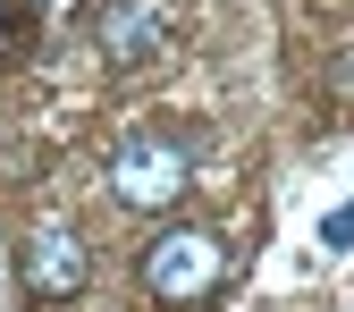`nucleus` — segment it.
Masks as SVG:
<instances>
[{
	"label": "nucleus",
	"instance_id": "f257e3e1",
	"mask_svg": "<svg viewBox=\"0 0 354 312\" xmlns=\"http://www.w3.org/2000/svg\"><path fill=\"white\" fill-rule=\"evenodd\" d=\"M136 270H144V295L152 304L194 312V304L219 295V279H228V237H219V228H160Z\"/></svg>",
	"mask_w": 354,
	"mask_h": 312
},
{
	"label": "nucleus",
	"instance_id": "f03ea898",
	"mask_svg": "<svg viewBox=\"0 0 354 312\" xmlns=\"http://www.w3.org/2000/svg\"><path fill=\"white\" fill-rule=\"evenodd\" d=\"M186 186H194V144L169 136V127H144L110 152V194L127 211H177Z\"/></svg>",
	"mask_w": 354,
	"mask_h": 312
},
{
	"label": "nucleus",
	"instance_id": "7ed1b4c3",
	"mask_svg": "<svg viewBox=\"0 0 354 312\" xmlns=\"http://www.w3.org/2000/svg\"><path fill=\"white\" fill-rule=\"evenodd\" d=\"M84 279H93V245H84L68 219H51V228H34L17 245V287L34 304H68V295H84Z\"/></svg>",
	"mask_w": 354,
	"mask_h": 312
},
{
	"label": "nucleus",
	"instance_id": "20e7f679",
	"mask_svg": "<svg viewBox=\"0 0 354 312\" xmlns=\"http://www.w3.org/2000/svg\"><path fill=\"white\" fill-rule=\"evenodd\" d=\"M169 34H177L169 0H93V42H102L110 68H136V59L169 51Z\"/></svg>",
	"mask_w": 354,
	"mask_h": 312
},
{
	"label": "nucleus",
	"instance_id": "39448f33",
	"mask_svg": "<svg viewBox=\"0 0 354 312\" xmlns=\"http://www.w3.org/2000/svg\"><path fill=\"white\" fill-rule=\"evenodd\" d=\"M321 237H329V245H354V203H346V211H329V228H321Z\"/></svg>",
	"mask_w": 354,
	"mask_h": 312
},
{
	"label": "nucleus",
	"instance_id": "423d86ee",
	"mask_svg": "<svg viewBox=\"0 0 354 312\" xmlns=\"http://www.w3.org/2000/svg\"><path fill=\"white\" fill-rule=\"evenodd\" d=\"M337 93H346V102H354V51H346V59H337Z\"/></svg>",
	"mask_w": 354,
	"mask_h": 312
},
{
	"label": "nucleus",
	"instance_id": "0eeeda50",
	"mask_svg": "<svg viewBox=\"0 0 354 312\" xmlns=\"http://www.w3.org/2000/svg\"><path fill=\"white\" fill-rule=\"evenodd\" d=\"M0 34H9V17H0Z\"/></svg>",
	"mask_w": 354,
	"mask_h": 312
}]
</instances>
